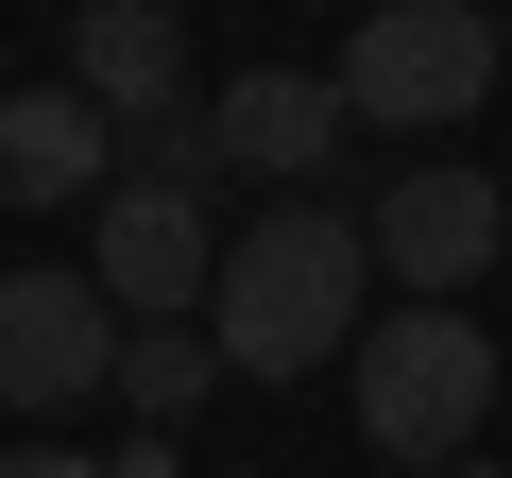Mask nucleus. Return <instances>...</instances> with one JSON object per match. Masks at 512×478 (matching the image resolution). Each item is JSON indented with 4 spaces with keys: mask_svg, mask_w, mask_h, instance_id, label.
I'll return each instance as SVG.
<instances>
[{
    "mask_svg": "<svg viewBox=\"0 0 512 478\" xmlns=\"http://www.w3.org/2000/svg\"><path fill=\"white\" fill-rule=\"evenodd\" d=\"M444 478H512V461H444Z\"/></svg>",
    "mask_w": 512,
    "mask_h": 478,
    "instance_id": "nucleus-12",
    "label": "nucleus"
},
{
    "mask_svg": "<svg viewBox=\"0 0 512 478\" xmlns=\"http://www.w3.org/2000/svg\"><path fill=\"white\" fill-rule=\"evenodd\" d=\"M359 325H376V239H359V205L291 188V205H256V222L222 239V291H205V342H222V376L291 393V376L359 359Z\"/></svg>",
    "mask_w": 512,
    "mask_h": 478,
    "instance_id": "nucleus-1",
    "label": "nucleus"
},
{
    "mask_svg": "<svg viewBox=\"0 0 512 478\" xmlns=\"http://www.w3.org/2000/svg\"><path fill=\"white\" fill-rule=\"evenodd\" d=\"M69 86L137 137V120H171L188 103V35H171V0H69Z\"/></svg>",
    "mask_w": 512,
    "mask_h": 478,
    "instance_id": "nucleus-9",
    "label": "nucleus"
},
{
    "mask_svg": "<svg viewBox=\"0 0 512 478\" xmlns=\"http://www.w3.org/2000/svg\"><path fill=\"white\" fill-rule=\"evenodd\" d=\"M120 188V120L52 69V86H0V205H103Z\"/></svg>",
    "mask_w": 512,
    "mask_h": 478,
    "instance_id": "nucleus-8",
    "label": "nucleus"
},
{
    "mask_svg": "<svg viewBox=\"0 0 512 478\" xmlns=\"http://www.w3.org/2000/svg\"><path fill=\"white\" fill-rule=\"evenodd\" d=\"M86 274H103V308H120V325H205V291H222L205 188H154V171H120V188L86 205Z\"/></svg>",
    "mask_w": 512,
    "mask_h": 478,
    "instance_id": "nucleus-5",
    "label": "nucleus"
},
{
    "mask_svg": "<svg viewBox=\"0 0 512 478\" xmlns=\"http://www.w3.org/2000/svg\"><path fill=\"white\" fill-rule=\"evenodd\" d=\"M0 478H103V461H69V444H18V461H0Z\"/></svg>",
    "mask_w": 512,
    "mask_h": 478,
    "instance_id": "nucleus-11",
    "label": "nucleus"
},
{
    "mask_svg": "<svg viewBox=\"0 0 512 478\" xmlns=\"http://www.w3.org/2000/svg\"><path fill=\"white\" fill-rule=\"evenodd\" d=\"M120 393V308L86 257H35V274H0V410H86Z\"/></svg>",
    "mask_w": 512,
    "mask_h": 478,
    "instance_id": "nucleus-6",
    "label": "nucleus"
},
{
    "mask_svg": "<svg viewBox=\"0 0 512 478\" xmlns=\"http://www.w3.org/2000/svg\"><path fill=\"white\" fill-rule=\"evenodd\" d=\"M342 393H359V444H376L393 478H444V461H478L495 342H478V308H376L359 359H342Z\"/></svg>",
    "mask_w": 512,
    "mask_h": 478,
    "instance_id": "nucleus-2",
    "label": "nucleus"
},
{
    "mask_svg": "<svg viewBox=\"0 0 512 478\" xmlns=\"http://www.w3.org/2000/svg\"><path fill=\"white\" fill-rule=\"evenodd\" d=\"M359 239H376V291L461 308V291L495 274V239H512V188H495V171H461V154H427V171H393V188L359 205Z\"/></svg>",
    "mask_w": 512,
    "mask_h": 478,
    "instance_id": "nucleus-4",
    "label": "nucleus"
},
{
    "mask_svg": "<svg viewBox=\"0 0 512 478\" xmlns=\"http://www.w3.org/2000/svg\"><path fill=\"white\" fill-rule=\"evenodd\" d=\"M205 359H222L205 325H120V410H137V427H171V410L205 393Z\"/></svg>",
    "mask_w": 512,
    "mask_h": 478,
    "instance_id": "nucleus-10",
    "label": "nucleus"
},
{
    "mask_svg": "<svg viewBox=\"0 0 512 478\" xmlns=\"http://www.w3.org/2000/svg\"><path fill=\"white\" fill-rule=\"evenodd\" d=\"M478 86H495L478 0H376L342 35V120H376V137H444V120H478Z\"/></svg>",
    "mask_w": 512,
    "mask_h": 478,
    "instance_id": "nucleus-3",
    "label": "nucleus"
},
{
    "mask_svg": "<svg viewBox=\"0 0 512 478\" xmlns=\"http://www.w3.org/2000/svg\"><path fill=\"white\" fill-rule=\"evenodd\" d=\"M342 137H359L342 120V69H239V86H205V188L239 171V188L291 205V188L342 171Z\"/></svg>",
    "mask_w": 512,
    "mask_h": 478,
    "instance_id": "nucleus-7",
    "label": "nucleus"
}]
</instances>
